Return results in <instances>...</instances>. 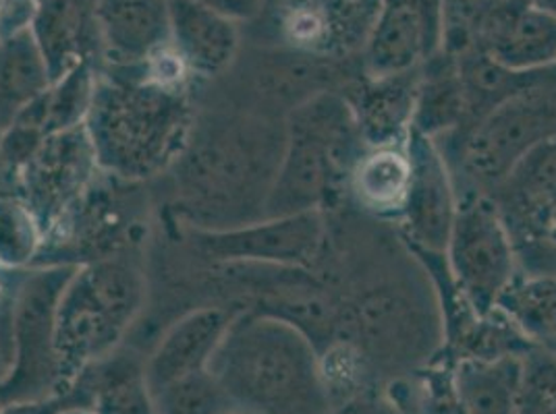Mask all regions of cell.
<instances>
[{
	"label": "cell",
	"mask_w": 556,
	"mask_h": 414,
	"mask_svg": "<svg viewBox=\"0 0 556 414\" xmlns=\"http://www.w3.org/2000/svg\"><path fill=\"white\" fill-rule=\"evenodd\" d=\"M285 150V120L218 102L198 108L181 156L164 174L181 229L220 231L266 218Z\"/></svg>",
	"instance_id": "cell-1"
},
{
	"label": "cell",
	"mask_w": 556,
	"mask_h": 414,
	"mask_svg": "<svg viewBox=\"0 0 556 414\" xmlns=\"http://www.w3.org/2000/svg\"><path fill=\"white\" fill-rule=\"evenodd\" d=\"M191 88L161 83L143 67H102L84 122L100 170L129 183L163 179L198 116Z\"/></svg>",
	"instance_id": "cell-2"
},
{
	"label": "cell",
	"mask_w": 556,
	"mask_h": 414,
	"mask_svg": "<svg viewBox=\"0 0 556 414\" xmlns=\"http://www.w3.org/2000/svg\"><path fill=\"white\" fill-rule=\"evenodd\" d=\"M210 373L239 413L332 411L316 346L298 327L250 309L235 315Z\"/></svg>",
	"instance_id": "cell-3"
},
{
	"label": "cell",
	"mask_w": 556,
	"mask_h": 414,
	"mask_svg": "<svg viewBox=\"0 0 556 414\" xmlns=\"http://www.w3.org/2000/svg\"><path fill=\"white\" fill-rule=\"evenodd\" d=\"M366 150L345 93L307 100L285 118V150L266 218L325 214L343 206L351 170Z\"/></svg>",
	"instance_id": "cell-4"
},
{
	"label": "cell",
	"mask_w": 556,
	"mask_h": 414,
	"mask_svg": "<svg viewBox=\"0 0 556 414\" xmlns=\"http://www.w3.org/2000/svg\"><path fill=\"white\" fill-rule=\"evenodd\" d=\"M556 138V65L535 73L532 83L510 95L462 133L434 139L448 164L457 199L492 195L515 164L540 143Z\"/></svg>",
	"instance_id": "cell-5"
},
{
	"label": "cell",
	"mask_w": 556,
	"mask_h": 414,
	"mask_svg": "<svg viewBox=\"0 0 556 414\" xmlns=\"http://www.w3.org/2000/svg\"><path fill=\"white\" fill-rule=\"evenodd\" d=\"M73 266H38L17 274L11 300L9 367L0 379V404L67 393L54 332L56 309Z\"/></svg>",
	"instance_id": "cell-6"
},
{
	"label": "cell",
	"mask_w": 556,
	"mask_h": 414,
	"mask_svg": "<svg viewBox=\"0 0 556 414\" xmlns=\"http://www.w3.org/2000/svg\"><path fill=\"white\" fill-rule=\"evenodd\" d=\"M148 229V183L102 172L70 220L48 236L38 266L79 268L113 255L146 251Z\"/></svg>",
	"instance_id": "cell-7"
},
{
	"label": "cell",
	"mask_w": 556,
	"mask_h": 414,
	"mask_svg": "<svg viewBox=\"0 0 556 414\" xmlns=\"http://www.w3.org/2000/svg\"><path fill=\"white\" fill-rule=\"evenodd\" d=\"M364 75L359 56H337L275 47L257 50L237 77L225 104L285 120L307 100L326 92H343Z\"/></svg>",
	"instance_id": "cell-8"
},
{
	"label": "cell",
	"mask_w": 556,
	"mask_h": 414,
	"mask_svg": "<svg viewBox=\"0 0 556 414\" xmlns=\"http://www.w3.org/2000/svg\"><path fill=\"white\" fill-rule=\"evenodd\" d=\"M448 272L478 315L496 311L519 274L509 229L490 195H464L444 251Z\"/></svg>",
	"instance_id": "cell-9"
},
{
	"label": "cell",
	"mask_w": 556,
	"mask_h": 414,
	"mask_svg": "<svg viewBox=\"0 0 556 414\" xmlns=\"http://www.w3.org/2000/svg\"><path fill=\"white\" fill-rule=\"evenodd\" d=\"M102 174L84 125L47 135L11 184L52 236Z\"/></svg>",
	"instance_id": "cell-10"
},
{
	"label": "cell",
	"mask_w": 556,
	"mask_h": 414,
	"mask_svg": "<svg viewBox=\"0 0 556 414\" xmlns=\"http://www.w3.org/2000/svg\"><path fill=\"white\" fill-rule=\"evenodd\" d=\"M187 251L208 263H273L312 268L325 245L323 211L268 216L250 224L198 231L181 229Z\"/></svg>",
	"instance_id": "cell-11"
},
{
	"label": "cell",
	"mask_w": 556,
	"mask_h": 414,
	"mask_svg": "<svg viewBox=\"0 0 556 414\" xmlns=\"http://www.w3.org/2000/svg\"><path fill=\"white\" fill-rule=\"evenodd\" d=\"M412 158V184L396 231L403 241L424 254H444L457 216V189L441 147L416 131L407 135Z\"/></svg>",
	"instance_id": "cell-12"
},
{
	"label": "cell",
	"mask_w": 556,
	"mask_h": 414,
	"mask_svg": "<svg viewBox=\"0 0 556 414\" xmlns=\"http://www.w3.org/2000/svg\"><path fill=\"white\" fill-rule=\"evenodd\" d=\"M129 332L77 268L59 300L54 332L56 357L67 388L81 371L125 345Z\"/></svg>",
	"instance_id": "cell-13"
},
{
	"label": "cell",
	"mask_w": 556,
	"mask_h": 414,
	"mask_svg": "<svg viewBox=\"0 0 556 414\" xmlns=\"http://www.w3.org/2000/svg\"><path fill=\"white\" fill-rule=\"evenodd\" d=\"M243 311L227 305H195L168 323L146 354V368L152 390H161L184 377L208 371L223 345L235 315Z\"/></svg>",
	"instance_id": "cell-14"
},
{
	"label": "cell",
	"mask_w": 556,
	"mask_h": 414,
	"mask_svg": "<svg viewBox=\"0 0 556 414\" xmlns=\"http://www.w3.org/2000/svg\"><path fill=\"white\" fill-rule=\"evenodd\" d=\"M102 67H143L170 48L168 0H96Z\"/></svg>",
	"instance_id": "cell-15"
},
{
	"label": "cell",
	"mask_w": 556,
	"mask_h": 414,
	"mask_svg": "<svg viewBox=\"0 0 556 414\" xmlns=\"http://www.w3.org/2000/svg\"><path fill=\"white\" fill-rule=\"evenodd\" d=\"M170 2V48L195 83L223 79L241 54L239 24L200 4L198 0Z\"/></svg>",
	"instance_id": "cell-16"
},
{
	"label": "cell",
	"mask_w": 556,
	"mask_h": 414,
	"mask_svg": "<svg viewBox=\"0 0 556 414\" xmlns=\"http://www.w3.org/2000/svg\"><path fill=\"white\" fill-rule=\"evenodd\" d=\"M70 390L92 414H159L146 352L127 342L81 371Z\"/></svg>",
	"instance_id": "cell-17"
},
{
	"label": "cell",
	"mask_w": 556,
	"mask_h": 414,
	"mask_svg": "<svg viewBox=\"0 0 556 414\" xmlns=\"http://www.w3.org/2000/svg\"><path fill=\"white\" fill-rule=\"evenodd\" d=\"M419 67L394 75H362L343 93L368 147L403 143L416 115Z\"/></svg>",
	"instance_id": "cell-18"
},
{
	"label": "cell",
	"mask_w": 556,
	"mask_h": 414,
	"mask_svg": "<svg viewBox=\"0 0 556 414\" xmlns=\"http://www.w3.org/2000/svg\"><path fill=\"white\" fill-rule=\"evenodd\" d=\"M29 29L47 59L52 81L84 63L102 67L96 0H34Z\"/></svg>",
	"instance_id": "cell-19"
},
{
	"label": "cell",
	"mask_w": 556,
	"mask_h": 414,
	"mask_svg": "<svg viewBox=\"0 0 556 414\" xmlns=\"http://www.w3.org/2000/svg\"><path fill=\"white\" fill-rule=\"evenodd\" d=\"M412 184V158L403 143L368 147L355 161L348 184V204L357 211L396 224Z\"/></svg>",
	"instance_id": "cell-20"
},
{
	"label": "cell",
	"mask_w": 556,
	"mask_h": 414,
	"mask_svg": "<svg viewBox=\"0 0 556 414\" xmlns=\"http://www.w3.org/2000/svg\"><path fill=\"white\" fill-rule=\"evenodd\" d=\"M434 48L412 0H382L378 20L359 52L366 75H394L417 69Z\"/></svg>",
	"instance_id": "cell-21"
},
{
	"label": "cell",
	"mask_w": 556,
	"mask_h": 414,
	"mask_svg": "<svg viewBox=\"0 0 556 414\" xmlns=\"http://www.w3.org/2000/svg\"><path fill=\"white\" fill-rule=\"evenodd\" d=\"M490 197L498 206L509 234L530 227L556 199V138L540 143L517 161Z\"/></svg>",
	"instance_id": "cell-22"
},
{
	"label": "cell",
	"mask_w": 556,
	"mask_h": 414,
	"mask_svg": "<svg viewBox=\"0 0 556 414\" xmlns=\"http://www.w3.org/2000/svg\"><path fill=\"white\" fill-rule=\"evenodd\" d=\"M467 118L465 90L457 61L437 50L419 65L416 115L412 131L426 138L441 139L462 131Z\"/></svg>",
	"instance_id": "cell-23"
},
{
	"label": "cell",
	"mask_w": 556,
	"mask_h": 414,
	"mask_svg": "<svg viewBox=\"0 0 556 414\" xmlns=\"http://www.w3.org/2000/svg\"><path fill=\"white\" fill-rule=\"evenodd\" d=\"M52 86L47 59L31 29L0 40V133Z\"/></svg>",
	"instance_id": "cell-24"
},
{
	"label": "cell",
	"mask_w": 556,
	"mask_h": 414,
	"mask_svg": "<svg viewBox=\"0 0 556 414\" xmlns=\"http://www.w3.org/2000/svg\"><path fill=\"white\" fill-rule=\"evenodd\" d=\"M100 69V65L84 63L67 75L54 79L47 92L34 104H29V108H25L24 115L15 122L29 125L45 135L84 125L92 104L93 88Z\"/></svg>",
	"instance_id": "cell-25"
},
{
	"label": "cell",
	"mask_w": 556,
	"mask_h": 414,
	"mask_svg": "<svg viewBox=\"0 0 556 414\" xmlns=\"http://www.w3.org/2000/svg\"><path fill=\"white\" fill-rule=\"evenodd\" d=\"M496 309L509 318L530 345L556 357V277L519 272Z\"/></svg>",
	"instance_id": "cell-26"
},
{
	"label": "cell",
	"mask_w": 556,
	"mask_h": 414,
	"mask_svg": "<svg viewBox=\"0 0 556 414\" xmlns=\"http://www.w3.org/2000/svg\"><path fill=\"white\" fill-rule=\"evenodd\" d=\"M521 357L462 361L455 365L457 388L467 414H515Z\"/></svg>",
	"instance_id": "cell-27"
},
{
	"label": "cell",
	"mask_w": 556,
	"mask_h": 414,
	"mask_svg": "<svg viewBox=\"0 0 556 414\" xmlns=\"http://www.w3.org/2000/svg\"><path fill=\"white\" fill-rule=\"evenodd\" d=\"M47 243V234L17 193H0V268L7 272H24L38 266Z\"/></svg>",
	"instance_id": "cell-28"
},
{
	"label": "cell",
	"mask_w": 556,
	"mask_h": 414,
	"mask_svg": "<svg viewBox=\"0 0 556 414\" xmlns=\"http://www.w3.org/2000/svg\"><path fill=\"white\" fill-rule=\"evenodd\" d=\"M159 414L232 413L231 400L208 371L184 377L154 391Z\"/></svg>",
	"instance_id": "cell-29"
},
{
	"label": "cell",
	"mask_w": 556,
	"mask_h": 414,
	"mask_svg": "<svg viewBox=\"0 0 556 414\" xmlns=\"http://www.w3.org/2000/svg\"><path fill=\"white\" fill-rule=\"evenodd\" d=\"M515 414H556V357L542 348L521 357Z\"/></svg>",
	"instance_id": "cell-30"
},
{
	"label": "cell",
	"mask_w": 556,
	"mask_h": 414,
	"mask_svg": "<svg viewBox=\"0 0 556 414\" xmlns=\"http://www.w3.org/2000/svg\"><path fill=\"white\" fill-rule=\"evenodd\" d=\"M70 406H79L73 390L59 396H50L45 400H25V402H7L0 404V414H59Z\"/></svg>",
	"instance_id": "cell-31"
},
{
	"label": "cell",
	"mask_w": 556,
	"mask_h": 414,
	"mask_svg": "<svg viewBox=\"0 0 556 414\" xmlns=\"http://www.w3.org/2000/svg\"><path fill=\"white\" fill-rule=\"evenodd\" d=\"M34 20V0H0V40L27 29Z\"/></svg>",
	"instance_id": "cell-32"
},
{
	"label": "cell",
	"mask_w": 556,
	"mask_h": 414,
	"mask_svg": "<svg viewBox=\"0 0 556 414\" xmlns=\"http://www.w3.org/2000/svg\"><path fill=\"white\" fill-rule=\"evenodd\" d=\"M235 24L254 22L264 11V0H198Z\"/></svg>",
	"instance_id": "cell-33"
},
{
	"label": "cell",
	"mask_w": 556,
	"mask_h": 414,
	"mask_svg": "<svg viewBox=\"0 0 556 414\" xmlns=\"http://www.w3.org/2000/svg\"><path fill=\"white\" fill-rule=\"evenodd\" d=\"M345 414H405L393 404L384 391H371L345 406Z\"/></svg>",
	"instance_id": "cell-34"
},
{
	"label": "cell",
	"mask_w": 556,
	"mask_h": 414,
	"mask_svg": "<svg viewBox=\"0 0 556 414\" xmlns=\"http://www.w3.org/2000/svg\"><path fill=\"white\" fill-rule=\"evenodd\" d=\"M9 357H11V348H9V338L0 332V379L7 373L9 367Z\"/></svg>",
	"instance_id": "cell-35"
},
{
	"label": "cell",
	"mask_w": 556,
	"mask_h": 414,
	"mask_svg": "<svg viewBox=\"0 0 556 414\" xmlns=\"http://www.w3.org/2000/svg\"><path fill=\"white\" fill-rule=\"evenodd\" d=\"M530 2L533 7H538V9H542V11H546V13L556 17V0H530Z\"/></svg>",
	"instance_id": "cell-36"
},
{
	"label": "cell",
	"mask_w": 556,
	"mask_h": 414,
	"mask_svg": "<svg viewBox=\"0 0 556 414\" xmlns=\"http://www.w3.org/2000/svg\"><path fill=\"white\" fill-rule=\"evenodd\" d=\"M59 414H92L88 409H84V406H70V409H65V411H61Z\"/></svg>",
	"instance_id": "cell-37"
},
{
	"label": "cell",
	"mask_w": 556,
	"mask_h": 414,
	"mask_svg": "<svg viewBox=\"0 0 556 414\" xmlns=\"http://www.w3.org/2000/svg\"><path fill=\"white\" fill-rule=\"evenodd\" d=\"M7 191V183H4V166H2V156H0V193Z\"/></svg>",
	"instance_id": "cell-38"
},
{
	"label": "cell",
	"mask_w": 556,
	"mask_h": 414,
	"mask_svg": "<svg viewBox=\"0 0 556 414\" xmlns=\"http://www.w3.org/2000/svg\"><path fill=\"white\" fill-rule=\"evenodd\" d=\"M326 414H345V409H332V411H330V413H326Z\"/></svg>",
	"instance_id": "cell-39"
},
{
	"label": "cell",
	"mask_w": 556,
	"mask_h": 414,
	"mask_svg": "<svg viewBox=\"0 0 556 414\" xmlns=\"http://www.w3.org/2000/svg\"><path fill=\"white\" fill-rule=\"evenodd\" d=\"M225 414H243V413H239V411H232V413H225Z\"/></svg>",
	"instance_id": "cell-40"
}]
</instances>
